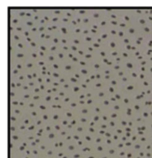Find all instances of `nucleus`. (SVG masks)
I'll use <instances>...</instances> for the list:
<instances>
[{
	"label": "nucleus",
	"instance_id": "1",
	"mask_svg": "<svg viewBox=\"0 0 152 158\" xmlns=\"http://www.w3.org/2000/svg\"><path fill=\"white\" fill-rule=\"evenodd\" d=\"M134 31H136V30H134V28H129V32H130V33H133Z\"/></svg>",
	"mask_w": 152,
	"mask_h": 158
},
{
	"label": "nucleus",
	"instance_id": "2",
	"mask_svg": "<svg viewBox=\"0 0 152 158\" xmlns=\"http://www.w3.org/2000/svg\"><path fill=\"white\" fill-rule=\"evenodd\" d=\"M17 56H18V57H23V53H18V54H17Z\"/></svg>",
	"mask_w": 152,
	"mask_h": 158
},
{
	"label": "nucleus",
	"instance_id": "3",
	"mask_svg": "<svg viewBox=\"0 0 152 158\" xmlns=\"http://www.w3.org/2000/svg\"><path fill=\"white\" fill-rule=\"evenodd\" d=\"M140 23H141V24H145V20H144V19H141V20H140Z\"/></svg>",
	"mask_w": 152,
	"mask_h": 158
},
{
	"label": "nucleus",
	"instance_id": "4",
	"mask_svg": "<svg viewBox=\"0 0 152 158\" xmlns=\"http://www.w3.org/2000/svg\"><path fill=\"white\" fill-rule=\"evenodd\" d=\"M61 31H63L64 33H67V29L65 27H63V28H61Z\"/></svg>",
	"mask_w": 152,
	"mask_h": 158
},
{
	"label": "nucleus",
	"instance_id": "5",
	"mask_svg": "<svg viewBox=\"0 0 152 158\" xmlns=\"http://www.w3.org/2000/svg\"><path fill=\"white\" fill-rule=\"evenodd\" d=\"M71 48H72L73 51H76V50H77V48H76V46H72Z\"/></svg>",
	"mask_w": 152,
	"mask_h": 158
},
{
	"label": "nucleus",
	"instance_id": "6",
	"mask_svg": "<svg viewBox=\"0 0 152 158\" xmlns=\"http://www.w3.org/2000/svg\"><path fill=\"white\" fill-rule=\"evenodd\" d=\"M73 42H74V44H78V43H79V41H78V40H74Z\"/></svg>",
	"mask_w": 152,
	"mask_h": 158
},
{
	"label": "nucleus",
	"instance_id": "7",
	"mask_svg": "<svg viewBox=\"0 0 152 158\" xmlns=\"http://www.w3.org/2000/svg\"><path fill=\"white\" fill-rule=\"evenodd\" d=\"M27 24H28V25H29V26H32V22L28 21V22H27Z\"/></svg>",
	"mask_w": 152,
	"mask_h": 158
},
{
	"label": "nucleus",
	"instance_id": "8",
	"mask_svg": "<svg viewBox=\"0 0 152 158\" xmlns=\"http://www.w3.org/2000/svg\"><path fill=\"white\" fill-rule=\"evenodd\" d=\"M111 46H112V47H115V46H116V44H115L114 42H112V43H111Z\"/></svg>",
	"mask_w": 152,
	"mask_h": 158
},
{
	"label": "nucleus",
	"instance_id": "9",
	"mask_svg": "<svg viewBox=\"0 0 152 158\" xmlns=\"http://www.w3.org/2000/svg\"><path fill=\"white\" fill-rule=\"evenodd\" d=\"M120 26H121V27H124V26H126V25H125L124 23H121V24H120Z\"/></svg>",
	"mask_w": 152,
	"mask_h": 158
},
{
	"label": "nucleus",
	"instance_id": "10",
	"mask_svg": "<svg viewBox=\"0 0 152 158\" xmlns=\"http://www.w3.org/2000/svg\"><path fill=\"white\" fill-rule=\"evenodd\" d=\"M53 41H54V43L56 44V43H57V42H58V40H57V39H56V38H55L54 40H53Z\"/></svg>",
	"mask_w": 152,
	"mask_h": 158
},
{
	"label": "nucleus",
	"instance_id": "11",
	"mask_svg": "<svg viewBox=\"0 0 152 158\" xmlns=\"http://www.w3.org/2000/svg\"><path fill=\"white\" fill-rule=\"evenodd\" d=\"M53 58H54L53 56H49V60H53Z\"/></svg>",
	"mask_w": 152,
	"mask_h": 158
},
{
	"label": "nucleus",
	"instance_id": "12",
	"mask_svg": "<svg viewBox=\"0 0 152 158\" xmlns=\"http://www.w3.org/2000/svg\"><path fill=\"white\" fill-rule=\"evenodd\" d=\"M127 66H128V68H131V67H132V64H131L130 63H128V64H127Z\"/></svg>",
	"mask_w": 152,
	"mask_h": 158
},
{
	"label": "nucleus",
	"instance_id": "13",
	"mask_svg": "<svg viewBox=\"0 0 152 158\" xmlns=\"http://www.w3.org/2000/svg\"><path fill=\"white\" fill-rule=\"evenodd\" d=\"M145 30H146V31H150V29H149L148 27H145Z\"/></svg>",
	"mask_w": 152,
	"mask_h": 158
},
{
	"label": "nucleus",
	"instance_id": "14",
	"mask_svg": "<svg viewBox=\"0 0 152 158\" xmlns=\"http://www.w3.org/2000/svg\"><path fill=\"white\" fill-rule=\"evenodd\" d=\"M149 46H152V41H149V43H148Z\"/></svg>",
	"mask_w": 152,
	"mask_h": 158
},
{
	"label": "nucleus",
	"instance_id": "15",
	"mask_svg": "<svg viewBox=\"0 0 152 158\" xmlns=\"http://www.w3.org/2000/svg\"><path fill=\"white\" fill-rule=\"evenodd\" d=\"M119 35H120V36H122V35H123V31H120V32H119Z\"/></svg>",
	"mask_w": 152,
	"mask_h": 158
},
{
	"label": "nucleus",
	"instance_id": "16",
	"mask_svg": "<svg viewBox=\"0 0 152 158\" xmlns=\"http://www.w3.org/2000/svg\"><path fill=\"white\" fill-rule=\"evenodd\" d=\"M51 50H52V51H54V50H55V47H54V46H52V47H51Z\"/></svg>",
	"mask_w": 152,
	"mask_h": 158
},
{
	"label": "nucleus",
	"instance_id": "17",
	"mask_svg": "<svg viewBox=\"0 0 152 158\" xmlns=\"http://www.w3.org/2000/svg\"><path fill=\"white\" fill-rule=\"evenodd\" d=\"M13 22H14V23H17V22H18V20H17V19H14V21H13Z\"/></svg>",
	"mask_w": 152,
	"mask_h": 158
},
{
	"label": "nucleus",
	"instance_id": "18",
	"mask_svg": "<svg viewBox=\"0 0 152 158\" xmlns=\"http://www.w3.org/2000/svg\"><path fill=\"white\" fill-rule=\"evenodd\" d=\"M98 16H99V15H98V14H95V15H94L95 18H98Z\"/></svg>",
	"mask_w": 152,
	"mask_h": 158
},
{
	"label": "nucleus",
	"instance_id": "19",
	"mask_svg": "<svg viewBox=\"0 0 152 158\" xmlns=\"http://www.w3.org/2000/svg\"><path fill=\"white\" fill-rule=\"evenodd\" d=\"M14 38H15L16 40H19V36H18V35H15V36H14Z\"/></svg>",
	"mask_w": 152,
	"mask_h": 158
},
{
	"label": "nucleus",
	"instance_id": "20",
	"mask_svg": "<svg viewBox=\"0 0 152 158\" xmlns=\"http://www.w3.org/2000/svg\"><path fill=\"white\" fill-rule=\"evenodd\" d=\"M124 18H125L126 20H129V17H128V16H125V17H124Z\"/></svg>",
	"mask_w": 152,
	"mask_h": 158
},
{
	"label": "nucleus",
	"instance_id": "21",
	"mask_svg": "<svg viewBox=\"0 0 152 158\" xmlns=\"http://www.w3.org/2000/svg\"><path fill=\"white\" fill-rule=\"evenodd\" d=\"M70 68H71V66H66V69H68V70H69Z\"/></svg>",
	"mask_w": 152,
	"mask_h": 158
},
{
	"label": "nucleus",
	"instance_id": "22",
	"mask_svg": "<svg viewBox=\"0 0 152 158\" xmlns=\"http://www.w3.org/2000/svg\"><path fill=\"white\" fill-rule=\"evenodd\" d=\"M41 50H45V46H42L41 47Z\"/></svg>",
	"mask_w": 152,
	"mask_h": 158
}]
</instances>
